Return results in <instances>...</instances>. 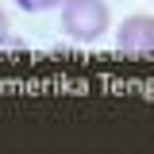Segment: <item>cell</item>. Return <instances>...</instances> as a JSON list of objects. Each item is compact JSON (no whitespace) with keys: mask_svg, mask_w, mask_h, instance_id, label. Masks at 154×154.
<instances>
[{"mask_svg":"<svg viewBox=\"0 0 154 154\" xmlns=\"http://www.w3.org/2000/svg\"><path fill=\"white\" fill-rule=\"evenodd\" d=\"M116 46L127 54H154V16H127L116 31Z\"/></svg>","mask_w":154,"mask_h":154,"instance_id":"cell-2","label":"cell"},{"mask_svg":"<svg viewBox=\"0 0 154 154\" xmlns=\"http://www.w3.org/2000/svg\"><path fill=\"white\" fill-rule=\"evenodd\" d=\"M4 31H8V16H4V8H0V46H16V42L4 38Z\"/></svg>","mask_w":154,"mask_h":154,"instance_id":"cell-4","label":"cell"},{"mask_svg":"<svg viewBox=\"0 0 154 154\" xmlns=\"http://www.w3.org/2000/svg\"><path fill=\"white\" fill-rule=\"evenodd\" d=\"M62 31L77 42H96L108 31V4L104 0H62Z\"/></svg>","mask_w":154,"mask_h":154,"instance_id":"cell-1","label":"cell"},{"mask_svg":"<svg viewBox=\"0 0 154 154\" xmlns=\"http://www.w3.org/2000/svg\"><path fill=\"white\" fill-rule=\"evenodd\" d=\"M62 0H19L23 12H46V8H58Z\"/></svg>","mask_w":154,"mask_h":154,"instance_id":"cell-3","label":"cell"}]
</instances>
